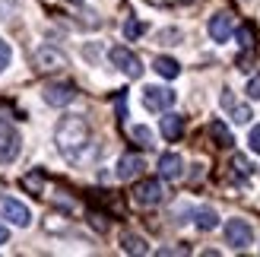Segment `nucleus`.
<instances>
[{
  "instance_id": "obj_4",
  "label": "nucleus",
  "mask_w": 260,
  "mask_h": 257,
  "mask_svg": "<svg viewBox=\"0 0 260 257\" xmlns=\"http://www.w3.org/2000/svg\"><path fill=\"white\" fill-rule=\"evenodd\" d=\"M225 241L232 248H248L251 241H254V229H251V222H244V219H229L225 222Z\"/></svg>"
},
{
  "instance_id": "obj_11",
  "label": "nucleus",
  "mask_w": 260,
  "mask_h": 257,
  "mask_svg": "<svg viewBox=\"0 0 260 257\" xmlns=\"http://www.w3.org/2000/svg\"><path fill=\"white\" fill-rule=\"evenodd\" d=\"M181 172H184V162H181L178 152H165V156L159 159V175H162V178H168V181L181 178Z\"/></svg>"
},
{
  "instance_id": "obj_18",
  "label": "nucleus",
  "mask_w": 260,
  "mask_h": 257,
  "mask_svg": "<svg viewBox=\"0 0 260 257\" xmlns=\"http://www.w3.org/2000/svg\"><path fill=\"white\" fill-rule=\"evenodd\" d=\"M143 32H146V25H143L140 19H127L124 22V38H140Z\"/></svg>"
},
{
  "instance_id": "obj_25",
  "label": "nucleus",
  "mask_w": 260,
  "mask_h": 257,
  "mask_svg": "<svg viewBox=\"0 0 260 257\" xmlns=\"http://www.w3.org/2000/svg\"><path fill=\"white\" fill-rule=\"evenodd\" d=\"M251 99H260V73H254L251 80H248V89H244Z\"/></svg>"
},
{
  "instance_id": "obj_2",
  "label": "nucleus",
  "mask_w": 260,
  "mask_h": 257,
  "mask_svg": "<svg viewBox=\"0 0 260 257\" xmlns=\"http://www.w3.org/2000/svg\"><path fill=\"white\" fill-rule=\"evenodd\" d=\"M108 57H111V63H114V67H118L121 73H127V76H130V80H137V76L143 73L140 57H137L130 48H124V45H114V48L108 51Z\"/></svg>"
},
{
  "instance_id": "obj_24",
  "label": "nucleus",
  "mask_w": 260,
  "mask_h": 257,
  "mask_svg": "<svg viewBox=\"0 0 260 257\" xmlns=\"http://www.w3.org/2000/svg\"><path fill=\"white\" fill-rule=\"evenodd\" d=\"M232 118H235L238 124H248V121L254 118V114H251V108H248V105H238L235 111H232Z\"/></svg>"
},
{
  "instance_id": "obj_17",
  "label": "nucleus",
  "mask_w": 260,
  "mask_h": 257,
  "mask_svg": "<svg viewBox=\"0 0 260 257\" xmlns=\"http://www.w3.org/2000/svg\"><path fill=\"white\" fill-rule=\"evenodd\" d=\"M210 134H213V140H216L219 146H232V134H229V127L222 121H213L210 124Z\"/></svg>"
},
{
  "instance_id": "obj_22",
  "label": "nucleus",
  "mask_w": 260,
  "mask_h": 257,
  "mask_svg": "<svg viewBox=\"0 0 260 257\" xmlns=\"http://www.w3.org/2000/svg\"><path fill=\"white\" fill-rule=\"evenodd\" d=\"M232 169H235L238 178H248V175H251V165H248V159H244V156H235V159H232Z\"/></svg>"
},
{
  "instance_id": "obj_14",
  "label": "nucleus",
  "mask_w": 260,
  "mask_h": 257,
  "mask_svg": "<svg viewBox=\"0 0 260 257\" xmlns=\"http://www.w3.org/2000/svg\"><path fill=\"white\" fill-rule=\"evenodd\" d=\"M152 67H155V73H159V76H165V80H175V76L181 73V63L175 57H155Z\"/></svg>"
},
{
  "instance_id": "obj_1",
  "label": "nucleus",
  "mask_w": 260,
  "mask_h": 257,
  "mask_svg": "<svg viewBox=\"0 0 260 257\" xmlns=\"http://www.w3.org/2000/svg\"><path fill=\"white\" fill-rule=\"evenodd\" d=\"M89 137H92V131H89L86 118H80V114H67V118H60L57 131H54V140H57V146H60V152L67 159L80 156V152L89 146Z\"/></svg>"
},
{
  "instance_id": "obj_9",
  "label": "nucleus",
  "mask_w": 260,
  "mask_h": 257,
  "mask_svg": "<svg viewBox=\"0 0 260 257\" xmlns=\"http://www.w3.org/2000/svg\"><path fill=\"white\" fill-rule=\"evenodd\" d=\"M63 67H67V57H63L57 48H38L35 51V70L38 73H54V70H63Z\"/></svg>"
},
{
  "instance_id": "obj_28",
  "label": "nucleus",
  "mask_w": 260,
  "mask_h": 257,
  "mask_svg": "<svg viewBox=\"0 0 260 257\" xmlns=\"http://www.w3.org/2000/svg\"><path fill=\"white\" fill-rule=\"evenodd\" d=\"M181 4H190V0H181Z\"/></svg>"
},
{
  "instance_id": "obj_16",
  "label": "nucleus",
  "mask_w": 260,
  "mask_h": 257,
  "mask_svg": "<svg viewBox=\"0 0 260 257\" xmlns=\"http://www.w3.org/2000/svg\"><path fill=\"white\" fill-rule=\"evenodd\" d=\"M216 226H219V216H216L210 207L197 210V229H203V232H210V229H216Z\"/></svg>"
},
{
  "instance_id": "obj_8",
  "label": "nucleus",
  "mask_w": 260,
  "mask_h": 257,
  "mask_svg": "<svg viewBox=\"0 0 260 257\" xmlns=\"http://www.w3.org/2000/svg\"><path fill=\"white\" fill-rule=\"evenodd\" d=\"M165 190H162V181H155V178H149V181H140L134 187V200L140 203V207H155V203H162Z\"/></svg>"
},
{
  "instance_id": "obj_26",
  "label": "nucleus",
  "mask_w": 260,
  "mask_h": 257,
  "mask_svg": "<svg viewBox=\"0 0 260 257\" xmlns=\"http://www.w3.org/2000/svg\"><path fill=\"white\" fill-rule=\"evenodd\" d=\"M248 143H251V149H254V152H260V124H257L254 131H251V137H248Z\"/></svg>"
},
{
  "instance_id": "obj_7",
  "label": "nucleus",
  "mask_w": 260,
  "mask_h": 257,
  "mask_svg": "<svg viewBox=\"0 0 260 257\" xmlns=\"http://www.w3.org/2000/svg\"><path fill=\"white\" fill-rule=\"evenodd\" d=\"M143 105H146L149 111H165L175 105V92L165 86H146L143 89Z\"/></svg>"
},
{
  "instance_id": "obj_21",
  "label": "nucleus",
  "mask_w": 260,
  "mask_h": 257,
  "mask_svg": "<svg viewBox=\"0 0 260 257\" xmlns=\"http://www.w3.org/2000/svg\"><path fill=\"white\" fill-rule=\"evenodd\" d=\"M130 134H134V140H140V143L143 146H152V131H149V127H134V131H130Z\"/></svg>"
},
{
  "instance_id": "obj_20",
  "label": "nucleus",
  "mask_w": 260,
  "mask_h": 257,
  "mask_svg": "<svg viewBox=\"0 0 260 257\" xmlns=\"http://www.w3.org/2000/svg\"><path fill=\"white\" fill-rule=\"evenodd\" d=\"M22 184L38 197V194H42V184H45V181H42V175H35V172H32V175H25V178H22Z\"/></svg>"
},
{
  "instance_id": "obj_10",
  "label": "nucleus",
  "mask_w": 260,
  "mask_h": 257,
  "mask_svg": "<svg viewBox=\"0 0 260 257\" xmlns=\"http://www.w3.org/2000/svg\"><path fill=\"white\" fill-rule=\"evenodd\" d=\"M232 35V13H216V16H210V38L213 42H229Z\"/></svg>"
},
{
  "instance_id": "obj_19",
  "label": "nucleus",
  "mask_w": 260,
  "mask_h": 257,
  "mask_svg": "<svg viewBox=\"0 0 260 257\" xmlns=\"http://www.w3.org/2000/svg\"><path fill=\"white\" fill-rule=\"evenodd\" d=\"M238 45H241L244 51H248V48H254V29H251L248 22H244L241 29H238Z\"/></svg>"
},
{
  "instance_id": "obj_6",
  "label": "nucleus",
  "mask_w": 260,
  "mask_h": 257,
  "mask_svg": "<svg viewBox=\"0 0 260 257\" xmlns=\"http://www.w3.org/2000/svg\"><path fill=\"white\" fill-rule=\"evenodd\" d=\"M0 216H4V219H10L13 226H19V229H25V226L32 222L29 207H25V203H19V200H13V197H0Z\"/></svg>"
},
{
  "instance_id": "obj_5",
  "label": "nucleus",
  "mask_w": 260,
  "mask_h": 257,
  "mask_svg": "<svg viewBox=\"0 0 260 257\" xmlns=\"http://www.w3.org/2000/svg\"><path fill=\"white\" fill-rule=\"evenodd\" d=\"M42 99L48 105H54V108H63V105H70L76 99V86L73 83H48L42 89Z\"/></svg>"
},
{
  "instance_id": "obj_29",
  "label": "nucleus",
  "mask_w": 260,
  "mask_h": 257,
  "mask_svg": "<svg viewBox=\"0 0 260 257\" xmlns=\"http://www.w3.org/2000/svg\"><path fill=\"white\" fill-rule=\"evenodd\" d=\"M76 4H80V0H76Z\"/></svg>"
},
{
  "instance_id": "obj_23",
  "label": "nucleus",
  "mask_w": 260,
  "mask_h": 257,
  "mask_svg": "<svg viewBox=\"0 0 260 257\" xmlns=\"http://www.w3.org/2000/svg\"><path fill=\"white\" fill-rule=\"evenodd\" d=\"M10 60H13V51H10V45L4 42V38H0V73L10 67Z\"/></svg>"
},
{
  "instance_id": "obj_27",
  "label": "nucleus",
  "mask_w": 260,
  "mask_h": 257,
  "mask_svg": "<svg viewBox=\"0 0 260 257\" xmlns=\"http://www.w3.org/2000/svg\"><path fill=\"white\" fill-rule=\"evenodd\" d=\"M7 238H10V229H7V226H0V245H7Z\"/></svg>"
},
{
  "instance_id": "obj_15",
  "label": "nucleus",
  "mask_w": 260,
  "mask_h": 257,
  "mask_svg": "<svg viewBox=\"0 0 260 257\" xmlns=\"http://www.w3.org/2000/svg\"><path fill=\"white\" fill-rule=\"evenodd\" d=\"M121 248H124L127 254H146V251H149L146 241H143L140 235H134V232H124V235H121Z\"/></svg>"
},
{
  "instance_id": "obj_12",
  "label": "nucleus",
  "mask_w": 260,
  "mask_h": 257,
  "mask_svg": "<svg viewBox=\"0 0 260 257\" xmlns=\"http://www.w3.org/2000/svg\"><path fill=\"white\" fill-rule=\"evenodd\" d=\"M181 134H184V118H181V114H165L162 118V137L165 140H181Z\"/></svg>"
},
{
  "instance_id": "obj_13",
  "label": "nucleus",
  "mask_w": 260,
  "mask_h": 257,
  "mask_svg": "<svg viewBox=\"0 0 260 257\" xmlns=\"http://www.w3.org/2000/svg\"><path fill=\"white\" fill-rule=\"evenodd\" d=\"M143 172V159L140 156H121L118 162V178L121 181H130V178H137Z\"/></svg>"
},
{
  "instance_id": "obj_3",
  "label": "nucleus",
  "mask_w": 260,
  "mask_h": 257,
  "mask_svg": "<svg viewBox=\"0 0 260 257\" xmlns=\"http://www.w3.org/2000/svg\"><path fill=\"white\" fill-rule=\"evenodd\" d=\"M19 134L13 131V124L0 118V162H13L19 156Z\"/></svg>"
}]
</instances>
